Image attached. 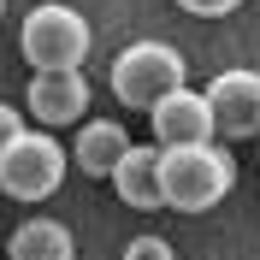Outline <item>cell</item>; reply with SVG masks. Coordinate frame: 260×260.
Masks as SVG:
<instances>
[{"mask_svg":"<svg viewBox=\"0 0 260 260\" xmlns=\"http://www.w3.org/2000/svg\"><path fill=\"white\" fill-rule=\"evenodd\" d=\"M160 183H166V207L178 213H207L219 207L237 183V160L219 142H195V148H160Z\"/></svg>","mask_w":260,"mask_h":260,"instance_id":"1","label":"cell"},{"mask_svg":"<svg viewBox=\"0 0 260 260\" xmlns=\"http://www.w3.org/2000/svg\"><path fill=\"white\" fill-rule=\"evenodd\" d=\"M183 12L189 18H225V12H237V6H243V0H178Z\"/></svg>","mask_w":260,"mask_h":260,"instance_id":"12","label":"cell"},{"mask_svg":"<svg viewBox=\"0 0 260 260\" xmlns=\"http://www.w3.org/2000/svg\"><path fill=\"white\" fill-rule=\"evenodd\" d=\"M65 166H71V154L53 142L48 130L24 124L12 142H6V154H0V189L12 195V201H48L65 183Z\"/></svg>","mask_w":260,"mask_h":260,"instance_id":"3","label":"cell"},{"mask_svg":"<svg viewBox=\"0 0 260 260\" xmlns=\"http://www.w3.org/2000/svg\"><path fill=\"white\" fill-rule=\"evenodd\" d=\"M89 42H95L89 18H83L77 6H65V0L36 6V12L24 18V30H18V48H24L30 71H83Z\"/></svg>","mask_w":260,"mask_h":260,"instance_id":"2","label":"cell"},{"mask_svg":"<svg viewBox=\"0 0 260 260\" xmlns=\"http://www.w3.org/2000/svg\"><path fill=\"white\" fill-rule=\"evenodd\" d=\"M18 130H24V113H18V107H6V101H0V154H6V142H12Z\"/></svg>","mask_w":260,"mask_h":260,"instance_id":"13","label":"cell"},{"mask_svg":"<svg viewBox=\"0 0 260 260\" xmlns=\"http://www.w3.org/2000/svg\"><path fill=\"white\" fill-rule=\"evenodd\" d=\"M6 260H77V243L59 219H24L6 237Z\"/></svg>","mask_w":260,"mask_h":260,"instance_id":"10","label":"cell"},{"mask_svg":"<svg viewBox=\"0 0 260 260\" xmlns=\"http://www.w3.org/2000/svg\"><path fill=\"white\" fill-rule=\"evenodd\" d=\"M124 154H130L124 124H113V118H89L83 136H77V148H71V166H77L83 178H113Z\"/></svg>","mask_w":260,"mask_h":260,"instance_id":"9","label":"cell"},{"mask_svg":"<svg viewBox=\"0 0 260 260\" xmlns=\"http://www.w3.org/2000/svg\"><path fill=\"white\" fill-rule=\"evenodd\" d=\"M30 118L42 130H59V124H77L83 107H89V77L83 71H30Z\"/></svg>","mask_w":260,"mask_h":260,"instance_id":"7","label":"cell"},{"mask_svg":"<svg viewBox=\"0 0 260 260\" xmlns=\"http://www.w3.org/2000/svg\"><path fill=\"white\" fill-rule=\"evenodd\" d=\"M172 89H183V53L166 42H130L113 59V95L136 113H154Z\"/></svg>","mask_w":260,"mask_h":260,"instance_id":"4","label":"cell"},{"mask_svg":"<svg viewBox=\"0 0 260 260\" xmlns=\"http://www.w3.org/2000/svg\"><path fill=\"white\" fill-rule=\"evenodd\" d=\"M154 124V142L160 148H195V142H219V124H213V101L207 89H172V95L148 113Z\"/></svg>","mask_w":260,"mask_h":260,"instance_id":"5","label":"cell"},{"mask_svg":"<svg viewBox=\"0 0 260 260\" xmlns=\"http://www.w3.org/2000/svg\"><path fill=\"white\" fill-rule=\"evenodd\" d=\"M113 189H118V201H124V207H136V213L166 207V183H160V142H154V148H136V142H130V154L118 160V172H113Z\"/></svg>","mask_w":260,"mask_h":260,"instance_id":"8","label":"cell"},{"mask_svg":"<svg viewBox=\"0 0 260 260\" xmlns=\"http://www.w3.org/2000/svg\"><path fill=\"white\" fill-rule=\"evenodd\" d=\"M0 18H6V0H0Z\"/></svg>","mask_w":260,"mask_h":260,"instance_id":"14","label":"cell"},{"mask_svg":"<svg viewBox=\"0 0 260 260\" xmlns=\"http://www.w3.org/2000/svg\"><path fill=\"white\" fill-rule=\"evenodd\" d=\"M207 101H213V124L225 142H248L260 136V71L237 65V71H219L207 83Z\"/></svg>","mask_w":260,"mask_h":260,"instance_id":"6","label":"cell"},{"mask_svg":"<svg viewBox=\"0 0 260 260\" xmlns=\"http://www.w3.org/2000/svg\"><path fill=\"white\" fill-rule=\"evenodd\" d=\"M124 260H178V254H172V243H166V237H130Z\"/></svg>","mask_w":260,"mask_h":260,"instance_id":"11","label":"cell"}]
</instances>
